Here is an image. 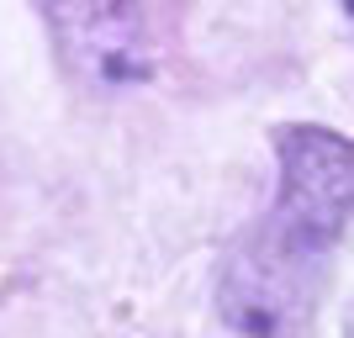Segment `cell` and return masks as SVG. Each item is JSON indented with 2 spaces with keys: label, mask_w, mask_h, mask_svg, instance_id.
Instances as JSON below:
<instances>
[{
  "label": "cell",
  "mask_w": 354,
  "mask_h": 338,
  "mask_svg": "<svg viewBox=\"0 0 354 338\" xmlns=\"http://www.w3.org/2000/svg\"><path fill=\"white\" fill-rule=\"evenodd\" d=\"M275 148H281V201L270 222L275 254L259 265V275H275L286 259H323L349 227V138L328 127H286Z\"/></svg>",
  "instance_id": "obj_1"
},
{
  "label": "cell",
  "mask_w": 354,
  "mask_h": 338,
  "mask_svg": "<svg viewBox=\"0 0 354 338\" xmlns=\"http://www.w3.org/2000/svg\"><path fill=\"white\" fill-rule=\"evenodd\" d=\"M37 6L74 79L101 90L148 79L153 69L148 0H37Z\"/></svg>",
  "instance_id": "obj_2"
}]
</instances>
